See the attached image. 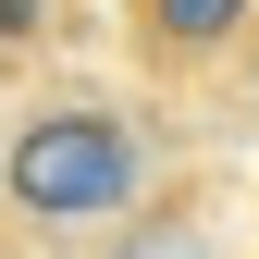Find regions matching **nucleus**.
<instances>
[{"instance_id": "obj_1", "label": "nucleus", "mask_w": 259, "mask_h": 259, "mask_svg": "<svg viewBox=\"0 0 259 259\" xmlns=\"http://www.w3.org/2000/svg\"><path fill=\"white\" fill-rule=\"evenodd\" d=\"M148 198V136L111 99H50L0 136V210L13 222H123Z\"/></svg>"}, {"instance_id": "obj_2", "label": "nucleus", "mask_w": 259, "mask_h": 259, "mask_svg": "<svg viewBox=\"0 0 259 259\" xmlns=\"http://www.w3.org/2000/svg\"><path fill=\"white\" fill-rule=\"evenodd\" d=\"M259 25V0H136V50L160 62V74H198V62H222Z\"/></svg>"}, {"instance_id": "obj_3", "label": "nucleus", "mask_w": 259, "mask_h": 259, "mask_svg": "<svg viewBox=\"0 0 259 259\" xmlns=\"http://www.w3.org/2000/svg\"><path fill=\"white\" fill-rule=\"evenodd\" d=\"M37 25H50V0H0V50H25Z\"/></svg>"}, {"instance_id": "obj_4", "label": "nucleus", "mask_w": 259, "mask_h": 259, "mask_svg": "<svg viewBox=\"0 0 259 259\" xmlns=\"http://www.w3.org/2000/svg\"><path fill=\"white\" fill-rule=\"evenodd\" d=\"M123 259H173V247H123Z\"/></svg>"}, {"instance_id": "obj_5", "label": "nucleus", "mask_w": 259, "mask_h": 259, "mask_svg": "<svg viewBox=\"0 0 259 259\" xmlns=\"http://www.w3.org/2000/svg\"><path fill=\"white\" fill-rule=\"evenodd\" d=\"M247 99H259V62H247Z\"/></svg>"}, {"instance_id": "obj_6", "label": "nucleus", "mask_w": 259, "mask_h": 259, "mask_svg": "<svg viewBox=\"0 0 259 259\" xmlns=\"http://www.w3.org/2000/svg\"><path fill=\"white\" fill-rule=\"evenodd\" d=\"M0 259H13V247H0Z\"/></svg>"}]
</instances>
